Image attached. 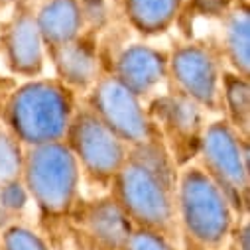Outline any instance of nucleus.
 <instances>
[{"label":"nucleus","mask_w":250,"mask_h":250,"mask_svg":"<svg viewBox=\"0 0 250 250\" xmlns=\"http://www.w3.org/2000/svg\"><path fill=\"white\" fill-rule=\"evenodd\" d=\"M110 185V195L132 227L175 236L177 166L162 140L128 148V156Z\"/></svg>","instance_id":"f257e3e1"},{"label":"nucleus","mask_w":250,"mask_h":250,"mask_svg":"<svg viewBox=\"0 0 250 250\" xmlns=\"http://www.w3.org/2000/svg\"><path fill=\"white\" fill-rule=\"evenodd\" d=\"M75 114V97L61 81L36 77L22 83L4 104V122L24 146L65 140Z\"/></svg>","instance_id":"f03ea898"},{"label":"nucleus","mask_w":250,"mask_h":250,"mask_svg":"<svg viewBox=\"0 0 250 250\" xmlns=\"http://www.w3.org/2000/svg\"><path fill=\"white\" fill-rule=\"evenodd\" d=\"M175 217L185 240L197 250L223 248L238 219L201 166H187L177 171Z\"/></svg>","instance_id":"7ed1b4c3"},{"label":"nucleus","mask_w":250,"mask_h":250,"mask_svg":"<svg viewBox=\"0 0 250 250\" xmlns=\"http://www.w3.org/2000/svg\"><path fill=\"white\" fill-rule=\"evenodd\" d=\"M20 179L43 219H65L77 205L81 167L65 140L26 148Z\"/></svg>","instance_id":"20e7f679"},{"label":"nucleus","mask_w":250,"mask_h":250,"mask_svg":"<svg viewBox=\"0 0 250 250\" xmlns=\"http://www.w3.org/2000/svg\"><path fill=\"white\" fill-rule=\"evenodd\" d=\"M197 156L201 158V167L219 185L236 217H246L250 191V156L246 136L236 132L225 118L215 120L203 128Z\"/></svg>","instance_id":"39448f33"},{"label":"nucleus","mask_w":250,"mask_h":250,"mask_svg":"<svg viewBox=\"0 0 250 250\" xmlns=\"http://www.w3.org/2000/svg\"><path fill=\"white\" fill-rule=\"evenodd\" d=\"M65 144L77 158L79 167L104 185L112 181L128 156V146L89 106L75 108Z\"/></svg>","instance_id":"423d86ee"},{"label":"nucleus","mask_w":250,"mask_h":250,"mask_svg":"<svg viewBox=\"0 0 250 250\" xmlns=\"http://www.w3.org/2000/svg\"><path fill=\"white\" fill-rule=\"evenodd\" d=\"M89 93V108L128 148L160 140L142 99L124 87L114 75L99 77Z\"/></svg>","instance_id":"0eeeda50"},{"label":"nucleus","mask_w":250,"mask_h":250,"mask_svg":"<svg viewBox=\"0 0 250 250\" xmlns=\"http://www.w3.org/2000/svg\"><path fill=\"white\" fill-rule=\"evenodd\" d=\"M167 75L175 91L197 103L203 110L221 108L223 65L217 51L207 43L187 42L177 45L167 59Z\"/></svg>","instance_id":"6e6552de"},{"label":"nucleus","mask_w":250,"mask_h":250,"mask_svg":"<svg viewBox=\"0 0 250 250\" xmlns=\"http://www.w3.org/2000/svg\"><path fill=\"white\" fill-rule=\"evenodd\" d=\"M146 110L175 166H181V156H187V162L197 156L205 128L203 108L197 103L173 91L158 97Z\"/></svg>","instance_id":"1a4fd4ad"},{"label":"nucleus","mask_w":250,"mask_h":250,"mask_svg":"<svg viewBox=\"0 0 250 250\" xmlns=\"http://www.w3.org/2000/svg\"><path fill=\"white\" fill-rule=\"evenodd\" d=\"M2 49L6 65L14 75L36 79L45 65V45L40 36L34 10L26 0L14 6V12L2 34Z\"/></svg>","instance_id":"9d476101"},{"label":"nucleus","mask_w":250,"mask_h":250,"mask_svg":"<svg viewBox=\"0 0 250 250\" xmlns=\"http://www.w3.org/2000/svg\"><path fill=\"white\" fill-rule=\"evenodd\" d=\"M169 55L148 43H132L120 49L114 59V75L136 97H148L167 77Z\"/></svg>","instance_id":"9b49d317"},{"label":"nucleus","mask_w":250,"mask_h":250,"mask_svg":"<svg viewBox=\"0 0 250 250\" xmlns=\"http://www.w3.org/2000/svg\"><path fill=\"white\" fill-rule=\"evenodd\" d=\"M79 229L99 250H122L132 223L112 195L97 197L79 207Z\"/></svg>","instance_id":"f8f14e48"},{"label":"nucleus","mask_w":250,"mask_h":250,"mask_svg":"<svg viewBox=\"0 0 250 250\" xmlns=\"http://www.w3.org/2000/svg\"><path fill=\"white\" fill-rule=\"evenodd\" d=\"M49 59L55 69V79L73 93L91 91L99 79L101 59L93 36L81 34L77 40L65 45L49 49Z\"/></svg>","instance_id":"ddd939ff"},{"label":"nucleus","mask_w":250,"mask_h":250,"mask_svg":"<svg viewBox=\"0 0 250 250\" xmlns=\"http://www.w3.org/2000/svg\"><path fill=\"white\" fill-rule=\"evenodd\" d=\"M34 16L47 51L77 40L85 32L79 0H45Z\"/></svg>","instance_id":"4468645a"},{"label":"nucleus","mask_w":250,"mask_h":250,"mask_svg":"<svg viewBox=\"0 0 250 250\" xmlns=\"http://www.w3.org/2000/svg\"><path fill=\"white\" fill-rule=\"evenodd\" d=\"M223 49L230 71L250 77V10L246 2H236L223 18Z\"/></svg>","instance_id":"2eb2a0df"},{"label":"nucleus","mask_w":250,"mask_h":250,"mask_svg":"<svg viewBox=\"0 0 250 250\" xmlns=\"http://www.w3.org/2000/svg\"><path fill=\"white\" fill-rule=\"evenodd\" d=\"M128 24L144 34L158 36L167 32L183 6V0H122Z\"/></svg>","instance_id":"dca6fc26"},{"label":"nucleus","mask_w":250,"mask_h":250,"mask_svg":"<svg viewBox=\"0 0 250 250\" xmlns=\"http://www.w3.org/2000/svg\"><path fill=\"white\" fill-rule=\"evenodd\" d=\"M221 108H227V122L248 138L250 124V83L234 71L223 69L221 75Z\"/></svg>","instance_id":"f3484780"},{"label":"nucleus","mask_w":250,"mask_h":250,"mask_svg":"<svg viewBox=\"0 0 250 250\" xmlns=\"http://www.w3.org/2000/svg\"><path fill=\"white\" fill-rule=\"evenodd\" d=\"M24 166V146L8 128L0 126V185L20 179Z\"/></svg>","instance_id":"a211bd4d"},{"label":"nucleus","mask_w":250,"mask_h":250,"mask_svg":"<svg viewBox=\"0 0 250 250\" xmlns=\"http://www.w3.org/2000/svg\"><path fill=\"white\" fill-rule=\"evenodd\" d=\"M0 250H51L42 234L26 225L10 223L0 232Z\"/></svg>","instance_id":"6ab92c4d"},{"label":"nucleus","mask_w":250,"mask_h":250,"mask_svg":"<svg viewBox=\"0 0 250 250\" xmlns=\"http://www.w3.org/2000/svg\"><path fill=\"white\" fill-rule=\"evenodd\" d=\"M122 250H177V246L173 244V238L158 230L134 227Z\"/></svg>","instance_id":"aec40b11"},{"label":"nucleus","mask_w":250,"mask_h":250,"mask_svg":"<svg viewBox=\"0 0 250 250\" xmlns=\"http://www.w3.org/2000/svg\"><path fill=\"white\" fill-rule=\"evenodd\" d=\"M28 201H30V195L22 179H14V181L0 185V209L8 213L10 217L16 213H22Z\"/></svg>","instance_id":"412c9836"},{"label":"nucleus","mask_w":250,"mask_h":250,"mask_svg":"<svg viewBox=\"0 0 250 250\" xmlns=\"http://www.w3.org/2000/svg\"><path fill=\"white\" fill-rule=\"evenodd\" d=\"M85 28H103L108 22V0H79Z\"/></svg>","instance_id":"4be33fe9"},{"label":"nucleus","mask_w":250,"mask_h":250,"mask_svg":"<svg viewBox=\"0 0 250 250\" xmlns=\"http://www.w3.org/2000/svg\"><path fill=\"white\" fill-rule=\"evenodd\" d=\"M234 4V0H189L191 12L203 18H223Z\"/></svg>","instance_id":"5701e85b"},{"label":"nucleus","mask_w":250,"mask_h":250,"mask_svg":"<svg viewBox=\"0 0 250 250\" xmlns=\"http://www.w3.org/2000/svg\"><path fill=\"white\" fill-rule=\"evenodd\" d=\"M232 250H250V223L248 217H240L229 236Z\"/></svg>","instance_id":"b1692460"},{"label":"nucleus","mask_w":250,"mask_h":250,"mask_svg":"<svg viewBox=\"0 0 250 250\" xmlns=\"http://www.w3.org/2000/svg\"><path fill=\"white\" fill-rule=\"evenodd\" d=\"M10 219H12V217H10L8 213H4L2 209H0V232H2V230L10 225Z\"/></svg>","instance_id":"393cba45"},{"label":"nucleus","mask_w":250,"mask_h":250,"mask_svg":"<svg viewBox=\"0 0 250 250\" xmlns=\"http://www.w3.org/2000/svg\"><path fill=\"white\" fill-rule=\"evenodd\" d=\"M18 2H20V0H0V10H4V8H14Z\"/></svg>","instance_id":"a878e982"},{"label":"nucleus","mask_w":250,"mask_h":250,"mask_svg":"<svg viewBox=\"0 0 250 250\" xmlns=\"http://www.w3.org/2000/svg\"><path fill=\"white\" fill-rule=\"evenodd\" d=\"M40 2H45V0H40Z\"/></svg>","instance_id":"bb28decb"},{"label":"nucleus","mask_w":250,"mask_h":250,"mask_svg":"<svg viewBox=\"0 0 250 250\" xmlns=\"http://www.w3.org/2000/svg\"><path fill=\"white\" fill-rule=\"evenodd\" d=\"M217 250H223V248H217Z\"/></svg>","instance_id":"cd10ccee"}]
</instances>
